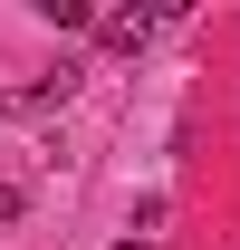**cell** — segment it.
Returning a JSON list of instances; mask_svg holds the SVG:
<instances>
[{
    "mask_svg": "<svg viewBox=\"0 0 240 250\" xmlns=\"http://www.w3.org/2000/svg\"><path fill=\"white\" fill-rule=\"evenodd\" d=\"M116 250H144V241H116Z\"/></svg>",
    "mask_w": 240,
    "mask_h": 250,
    "instance_id": "8992f818",
    "label": "cell"
},
{
    "mask_svg": "<svg viewBox=\"0 0 240 250\" xmlns=\"http://www.w3.org/2000/svg\"><path fill=\"white\" fill-rule=\"evenodd\" d=\"M77 77H87V67H77V58H58V67H39V77L10 96V106H67V96H77Z\"/></svg>",
    "mask_w": 240,
    "mask_h": 250,
    "instance_id": "7a4b0ae2",
    "label": "cell"
},
{
    "mask_svg": "<svg viewBox=\"0 0 240 250\" xmlns=\"http://www.w3.org/2000/svg\"><path fill=\"white\" fill-rule=\"evenodd\" d=\"M39 20H48V29H96L87 0H39Z\"/></svg>",
    "mask_w": 240,
    "mask_h": 250,
    "instance_id": "277c9868",
    "label": "cell"
},
{
    "mask_svg": "<svg viewBox=\"0 0 240 250\" xmlns=\"http://www.w3.org/2000/svg\"><path fill=\"white\" fill-rule=\"evenodd\" d=\"M154 29H163V10H106V20H96V39H106L116 58H135V48H144Z\"/></svg>",
    "mask_w": 240,
    "mask_h": 250,
    "instance_id": "6da1fadb",
    "label": "cell"
},
{
    "mask_svg": "<svg viewBox=\"0 0 240 250\" xmlns=\"http://www.w3.org/2000/svg\"><path fill=\"white\" fill-rule=\"evenodd\" d=\"M163 221H173V202H163V192H144V202H135V212H125V231H135V241L154 250V231H163Z\"/></svg>",
    "mask_w": 240,
    "mask_h": 250,
    "instance_id": "3957f363",
    "label": "cell"
},
{
    "mask_svg": "<svg viewBox=\"0 0 240 250\" xmlns=\"http://www.w3.org/2000/svg\"><path fill=\"white\" fill-rule=\"evenodd\" d=\"M20 212H29V202H20V183H0V221H20Z\"/></svg>",
    "mask_w": 240,
    "mask_h": 250,
    "instance_id": "5b68a950",
    "label": "cell"
}]
</instances>
